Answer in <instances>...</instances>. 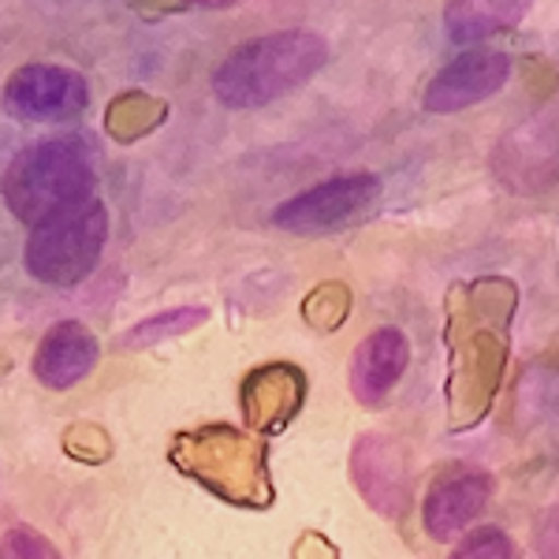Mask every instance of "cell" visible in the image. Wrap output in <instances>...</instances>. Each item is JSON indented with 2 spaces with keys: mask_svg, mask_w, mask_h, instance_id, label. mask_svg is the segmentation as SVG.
Here are the masks:
<instances>
[{
  "mask_svg": "<svg viewBox=\"0 0 559 559\" xmlns=\"http://www.w3.org/2000/svg\"><path fill=\"white\" fill-rule=\"evenodd\" d=\"M519 292L511 280L485 276L455 284L444 310L448 340V426L471 429L489 414L511 355V318Z\"/></svg>",
  "mask_w": 559,
  "mask_h": 559,
  "instance_id": "1",
  "label": "cell"
},
{
  "mask_svg": "<svg viewBox=\"0 0 559 559\" xmlns=\"http://www.w3.org/2000/svg\"><path fill=\"white\" fill-rule=\"evenodd\" d=\"M332 49L313 31H273L242 41L213 71V97L228 108H265L310 83Z\"/></svg>",
  "mask_w": 559,
  "mask_h": 559,
  "instance_id": "2",
  "label": "cell"
},
{
  "mask_svg": "<svg viewBox=\"0 0 559 559\" xmlns=\"http://www.w3.org/2000/svg\"><path fill=\"white\" fill-rule=\"evenodd\" d=\"M173 463L179 474L202 485L205 492L261 511L273 503V474H269V444L247 429L205 426L176 437Z\"/></svg>",
  "mask_w": 559,
  "mask_h": 559,
  "instance_id": "3",
  "label": "cell"
},
{
  "mask_svg": "<svg viewBox=\"0 0 559 559\" xmlns=\"http://www.w3.org/2000/svg\"><path fill=\"white\" fill-rule=\"evenodd\" d=\"M0 194L12 216L38 228L49 216L79 210L94 198V165L79 139H45L23 150L0 176Z\"/></svg>",
  "mask_w": 559,
  "mask_h": 559,
  "instance_id": "4",
  "label": "cell"
},
{
  "mask_svg": "<svg viewBox=\"0 0 559 559\" xmlns=\"http://www.w3.org/2000/svg\"><path fill=\"white\" fill-rule=\"evenodd\" d=\"M108 239V210L90 198L79 210L49 216L31 228L23 247V265L34 280L49 287H75L97 269Z\"/></svg>",
  "mask_w": 559,
  "mask_h": 559,
  "instance_id": "5",
  "label": "cell"
},
{
  "mask_svg": "<svg viewBox=\"0 0 559 559\" xmlns=\"http://www.w3.org/2000/svg\"><path fill=\"white\" fill-rule=\"evenodd\" d=\"M381 194V179L373 173H350L324 179V183L310 187V191L287 198L273 210V224L280 231H299V236H313V231H332L355 221L373 205Z\"/></svg>",
  "mask_w": 559,
  "mask_h": 559,
  "instance_id": "6",
  "label": "cell"
},
{
  "mask_svg": "<svg viewBox=\"0 0 559 559\" xmlns=\"http://www.w3.org/2000/svg\"><path fill=\"white\" fill-rule=\"evenodd\" d=\"M90 83L79 71L57 64H23L4 83V108L23 123H57L83 112Z\"/></svg>",
  "mask_w": 559,
  "mask_h": 559,
  "instance_id": "7",
  "label": "cell"
},
{
  "mask_svg": "<svg viewBox=\"0 0 559 559\" xmlns=\"http://www.w3.org/2000/svg\"><path fill=\"white\" fill-rule=\"evenodd\" d=\"M350 481L377 515L403 519L411 508V466L403 448L384 432H362L350 448Z\"/></svg>",
  "mask_w": 559,
  "mask_h": 559,
  "instance_id": "8",
  "label": "cell"
},
{
  "mask_svg": "<svg viewBox=\"0 0 559 559\" xmlns=\"http://www.w3.org/2000/svg\"><path fill=\"white\" fill-rule=\"evenodd\" d=\"M306 400V377L299 366L292 362H269L258 366L242 377L239 388V407L247 432L254 437H276L299 418Z\"/></svg>",
  "mask_w": 559,
  "mask_h": 559,
  "instance_id": "9",
  "label": "cell"
},
{
  "mask_svg": "<svg viewBox=\"0 0 559 559\" xmlns=\"http://www.w3.org/2000/svg\"><path fill=\"white\" fill-rule=\"evenodd\" d=\"M511 79V57L500 49H471L463 57H455L452 64H444L432 75L426 86L421 105L429 112H463L477 102H489L492 94H500Z\"/></svg>",
  "mask_w": 559,
  "mask_h": 559,
  "instance_id": "10",
  "label": "cell"
},
{
  "mask_svg": "<svg viewBox=\"0 0 559 559\" xmlns=\"http://www.w3.org/2000/svg\"><path fill=\"white\" fill-rule=\"evenodd\" d=\"M492 481L485 471L474 466H452L429 485L426 500H421V526L432 540L448 545L452 537L463 534L471 522L489 508Z\"/></svg>",
  "mask_w": 559,
  "mask_h": 559,
  "instance_id": "11",
  "label": "cell"
},
{
  "mask_svg": "<svg viewBox=\"0 0 559 559\" xmlns=\"http://www.w3.org/2000/svg\"><path fill=\"white\" fill-rule=\"evenodd\" d=\"M411 362V340L400 329L384 324V329L369 332L350 355V392L362 407H381L392 395V388L400 384V377L407 373Z\"/></svg>",
  "mask_w": 559,
  "mask_h": 559,
  "instance_id": "12",
  "label": "cell"
},
{
  "mask_svg": "<svg viewBox=\"0 0 559 559\" xmlns=\"http://www.w3.org/2000/svg\"><path fill=\"white\" fill-rule=\"evenodd\" d=\"M97 358H102V347L94 332L79 321H60L41 336L38 355H34V377L52 392H64L94 373Z\"/></svg>",
  "mask_w": 559,
  "mask_h": 559,
  "instance_id": "13",
  "label": "cell"
},
{
  "mask_svg": "<svg viewBox=\"0 0 559 559\" xmlns=\"http://www.w3.org/2000/svg\"><path fill=\"white\" fill-rule=\"evenodd\" d=\"M526 0H459L444 8V31L455 45H481L485 38L522 23Z\"/></svg>",
  "mask_w": 559,
  "mask_h": 559,
  "instance_id": "14",
  "label": "cell"
},
{
  "mask_svg": "<svg viewBox=\"0 0 559 559\" xmlns=\"http://www.w3.org/2000/svg\"><path fill=\"white\" fill-rule=\"evenodd\" d=\"M168 120V102L146 94V90H128V94L112 97L105 108V131L116 142H139L142 134L157 131Z\"/></svg>",
  "mask_w": 559,
  "mask_h": 559,
  "instance_id": "15",
  "label": "cell"
},
{
  "mask_svg": "<svg viewBox=\"0 0 559 559\" xmlns=\"http://www.w3.org/2000/svg\"><path fill=\"white\" fill-rule=\"evenodd\" d=\"M205 321H210V306H179V310H160V313L142 318L139 324H131L116 347H120V350H146V347L165 344V340L187 336V332H194L198 324H205Z\"/></svg>",
  "mask_w": 559,
  "mask_h": 559,
  "instance_id": "16",
  "label": "cell"
},
{
  "mask_svg": "<svg viewBox=\"0 0 559 559\" xmlns=\"http://www.w3.org/2000/svg\"><path fill=\"white\" fill-rule=\"evenodd\" d=\"M350 313V287L340 284V280H329V284H318L302 302V318L310 329L318 332H336L340 324L347 321Z\"/></svg>",
  "mask_w": 559,
  "mask_h": 559,
  "instance_id": "17",
  "label": "cell"
},
{
  "mask_svg": "<svg viewBox=\"0 0 559 559\" xmlns=\"http://www.w3.org/2000/svg\"><path fill=\"white\" fill-rule=\"evenodd\" d=\"M64 452L75 459V463H86V466H102L112 459V437L94 426V421H75L68 426L64 432Z\"/></svg>",
  "mask_w": 559,
  "mask_h": 559,
  "instance_id": "18",
  "label": "cell"
},
{
  "mask_svg": "<svg viewBox=\"0 0 559 559\" xmlns=\"http://www.w3.org/2000/svg\"><path fill=\"white\" fill-rule=\"evenodd\" d=\"M452 559H519V548L500 526H477L474 534L463 537Z\"/></svg>",
  "mask_w": 559,
  "mask_h": 559,
  "instance_id": "19",
  "label": "cell"
},
{
  "mask_svg": "<svg viewBox=\"0 0 559 559\" xmlns=\"http://www.w3.org/2000/svg\"><path fill=\"white\" fill-rule=\"evenodd\" d=\"M0 559H60L49 537H41L31 526H15L0 537Z\"/></svg>",
  "mask_w": 559,
  "mask_h": 559,
  "instance_id": "20",
  "label": "cell"
},
{
  "mask_svg": "<svg viewBox=\"0 0 559 559\" xmlns=\"http://www.w3.org/2000/svg\"><path fill=\"white\" fill-rule=\"evenodd\" d=\"M534 548L540 559H559V503L540 515L537 530H534Z\"/></svg>",
  "mask_w": 559,
  "mask_h": 559,
  "instance_id": "21",
  "label": "cell"
},
{
  "mask_svg": "<svg viewBox=\"0 0 559 559\" xmlns=\"http://www.w3.org/2000/svg\"><path fill=\"white\" fill-rule=\"evenodd\" d=\"M292 559H340V548L324 534H318V530H306V534L295 540Z\"/></svg>",
  "mask_w": 559,
  "mask_h": 559,
  "instance_id": "22",
  "label": "cell"
},
{
  "mask_svg": "<svg viewBox=\"0 0 559 559\" xmlns=\"http://www.w3.org/2000/svg\"><path fill=\"white\" fill-rule=\"evenodd\" d=\"M8 366H12V362H8V358H4V355H0V369H8Z\"/></svg>",
  "mask_w": 559,
  "mask_h": 559,
  "instance_id": "23",
  "label": "cell"
}]
</instances>
